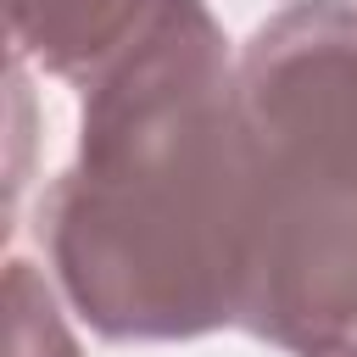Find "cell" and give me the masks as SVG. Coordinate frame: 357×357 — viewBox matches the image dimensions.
Listing matches in <instances>:
<instances>
[{
	"label": "cell",
	"instance_id": "obj_1",
	"mask_svg": "<svg viewBox=\"0 0 357 357\" xmlns=\"http://www.w3.org/2000/svg\"><path fill=\"white\" fill-rule=\"evenodd\" d=\"M78 167L50 190V262L112 340L240 324L251 184L229 39L201 0H156L84 84Z\"/></svg>",
	"mask_w": 357,
	"mask_h": 357
},
{
	"label": "cell",
	"instance_id": "obj_2",
	"mask_svg": "<svg viewBox=\"0 0 357 357\" xmlns=\"http://www.w3.org/2000/svg\"><path fill=\"white\" fill-rule=\"evenodd\" d=\"M251 184L240 329L290 357L357 346V6L290 0L234 61Z\"/></svg>",
	"mask_w": 357,
	"mask_h": 357
},
{
	"label": "cell",
	"instance_id": "obj_3",
	"mask_svg": "<svg viewBox=\"0 0 357 357\" xmlns=\"http://www.w3.org/2000/svg\"><path fill=\"white\" fill-rule=\"evenodd\" d=\"M156 11V0H6L11 56H33L45 73L95 78Z\"/></svg>",
	"mask_w": 357,
	"mask_h": 357
},
{
	"label": "cell",
	"instance_id": "obj_4",
	"mask_svg": "<svg viewBox=\"0 0 357 357\" xmlns=\"http://www.w3.org/2000/svg\"><path fill=\"white\" fill-rule=\"evenodd\" d=\"M6 307H11V357H78V346L50 301V284L28 262L6 268Z\"/></svg>",
	"mask_w": 357,
	"mask_h": 357
},
{
	"label": "cell",
	"instance_id": "obj_5",
	"mask_svg": "<svg viewBox=\"0 0 357 357\" xmlns=\"http://www.w3.org/2000/svg\"><path fill=\"white\" fill-rule=\"evenodd\" d=\"M346 357H357V346H351V351H346Z\"/></svg>",
	"mask_w": 357,
	"mask_h": 357
}]
</instances>
